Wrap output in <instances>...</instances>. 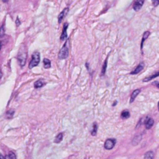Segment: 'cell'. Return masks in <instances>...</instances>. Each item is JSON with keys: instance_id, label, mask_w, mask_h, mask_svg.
Returning <instances> with one entry per match:
<instances>
[{"instance_id": "d4e9b609", "label": "cell", "mask_w": 159, "mask_h": 159, "mask_svg": "<svg viewBox=\"0 0 159 159\" xmlns=\"http://www.w3.org/2000/svg\"><path fill=\"white\" fill-rule=\"evenodd\" d=\"M0 159H4V158H3V156L1 155V154H0Z\"/></svg>"}, {"instance_id": "9c48e42d", "label": "cell", "mask_w": 159, "mask_h": 159, "mask_svg": "<svg viewBox=\"0 0 159 159\" xmlns=\"http://www.w3.org/2000/svg\"><path fill=\"white\" fill-rule=\"evenodd\" d=\"M143 67H144V65H143V63H140V65H138V66L137 67V68H135V69L133 70V71H132V72L130 73V75H137L138 74L139 72H140V71H142V70L143 69Z\"/></svg>"}, {"instance_id": "d6986e66", "label": "cell", "mask_w": 159, "mask_h": 159, "mask_svg": "<svg viewBox=\"0 0 159 159\" xmlns=\"http://www.w3.org/2000/svg\"><path fill=\"white\" fill-rule=\"evenodd\" d=\"M157 76H159V72L155 73V74H154V75H153L150 76V77L146 78V79H143V82H148V81H149V80H151V79H154V78L157 77Z\"/></svg>"}, {"instance_id": "3957f363", "label": "cell", "mask_w": 159, "mask_h": 159, "mask_svg": "<svg viewBox=\"0 0 159 159\" xmlns=\"http://www.w3.org/2000/svg\"><path fill=\"white\" fill-rule=\"evenodd\" d=\"M69 55V40H67L64 43L63 47L61 48L59 53V59H65Z\"/></svg>"}, {"instance_id": "277c9868", "label": "cell", "mask_w": 159, "mask_h": 159, "mask_svg": "<svg viewBox=\"0 0 159 159\" xmlns=\"http://www.w3.org/2000/svg\"><path fill=\"white\" fill-rule=\"evenodd\" d=\"M115 139H108L106 140L105 143H104V148L107 149V150H111V149H112L114 148V146H115Z\"/></svg>"}, {"instance_id": "8fae6325", "label": "cell", "mask_w": 159, "mask_h": 159, "mask_svg": "<svg viewBox=\"0 0 159 159\" xmlns=\"http://www.w3.org/2000/svg\"><path fill=\"white\" fill-rule=\"evenodd\" d=\"M62 139H63V134L60 133L55 137L54 141H55V143H56V144H59V143H60L61 141H62Z\"/></svg>"}, {"instance_id": "ac0fdd59", "label": "cell", "mask_w": 159, "mask_h": 159, "mask_svg": "<svg viewBox=\"0 0 159 159\" xmlns=\"http://www.w3.org/2000/svg\"><path fill=\"white\" fill-rule=\"evenodd\" d=\"M97 130H98V124H97V123H94L93 129H92L91 131V135L95 136V135L97 134Z\"/></svg>"}, {"instance_id": "8992f818", "label": "cell", "mask_w": 159, "mask_h": 159, "mask_svg": "<svg viewBox=\"0 0 159 159\" xmlns=\"http://www.w3.org/2000/svg\"><path fill=\"white\" fill-rule=\"evenodd\" d=\"M69 24L67 23H64L63 25V30H62V33L61 34V37H60V40H64L65 39L67 38V33H66V30L68 28Z\"/></svg>"}, {"instance_id": "5b68a950", "label": "cell", "mask_w": 159, "mask_h": 159, "mask_svg": "<svg viewBox=\"0 0 159 159\" xmlns=\"http://www.w3.org/2000/svg\"><path fill=\"white\" fill-rule=\"evenodd\" d=\"M68 12H69V8H65V9L60 12V14L59 15V17H58V21H59V23H60L62 21V20L65 18V16L67 15Z\"/></svg>"}, {"instance_id": "484cf974", "label": "cell", "mask_w": 159, "mask_h": 159, "mask_svg": "<svg viewBox=\"0 0 159 159\" xmlns=\"http://www.w3.org/2000/svg\"><path fill=\"white\" fill-rule=\"evenodd\" d=\"M157 108H158V110H159V102H158V103H157Z\"/></svg>"}, {"instance_id": "4316f807", "label": "cell", "mask_w": 159, "mask_h": 159, "mask_svg": "<svg viewBox=\"0 0 159 159\" xmlns=\"http://www.w3.org/2000/svg\"><path fill=\"white\" fill-rule=\"evenodd\" d=\"M1 47H2V45H1V43H0V50H1Z\"/></svg>"}, {"instance_id": "603a6c76", "label": "cell", "mask_w": 159, "mask_h": 159, "mask_svg": "<svg viewBox=\"0 0 159 159\" xmlns=\"http://www.w3.org/2000/svg\"><path fill=\"white\" fill-rule=\"evenodd\" d=\"M19 25H20V22H19V19L17 18V26H19Z\"/></svg>"}, {"instance_id": "e0dca14e", "label": "cell", "mask_w": 159, "mask_h": 159, "mask_svg": "<svg viewBox=\"0 0 159 159\" xmlns=\"http://www.w3.org/2000/svg\"><path fill=\"white\" fill-rule=\"evenodd\" d=\"M5 159H17V157H16L15 153H13L12 152H9V154H8L7 155H6Z\"/></svg>"}, {"instance_id": "44dd1931", "label": "cell", "mask_w": 159, "mask_h": 159, "mask_svg": "<svg viewBox=\"0 0 159 159\" xmlns=\"http://www.w3.org/2000/svg\"><path fill=\"white\" fill-rule=\"evenodd\" d=\"M3 34H4V27H1L0 28V37H1V36H2Z\"/></svg>"}, {"instance_id": "cb8c5ba5", "label": "cell", "mask_w": 159, "mask_h": 159, "mask_svg": "<svg viewBox=\"0 0 159 159\" xmlns=\"http://www.w3.org/2000/svg\"><path fill=\"white\" fill-rule=\"evenodd\" d=\"M2 75V71H1V68H0V79H1Z\"/></svg>"}, {"instance_id": "2e32d148", "label": "cell", "mask_w": 159, "mask_h": 159, "mask_svg": "<svg viewBox=\"0 0 159 159\" xmlns=\"http://www.w3.org/2000/svg\"><path fill=\"white\" fill-rule=\"evenodd\" d=\"M154 158V152H147L144 155V159H153Z\"/></svg>"}, {"instance_id": "83f0119b", "label": "cell", "mask_w": 159, "mask_h": 159, "mask_svg": "<svg viewBox=\"0 0 159 159\" xmlns=\"http://www.w3.org/2000/svg\"><path fill=\"white\" fill-rule=\"evenodd\" d=\"M157 87H158V89H159V84H157Z\"/></svg>"}, {"instance_id": "ba28073f", "label": "cell", "mask_w": 159, "mask_h": 159, "mask_svg": "<svg viewBox=\"0 0 159 159\" xmlns=\"http://www.w3.org/2000/svg\"><path fill=\"white\" fill-rule=\"evenodd\" d=\"M143 0H138V1L135 2V3H134L133 5V9L135 11H139L140 9H141L142 6H143Z\"/></svg>"}, {"instance_id": "4fadbf2b", "label": "cell", "mask_w": 159, "mask_h": 159, "mask_svg": "<svg viewBox=\"0 0 159 159\" xmlns=\"http://www.w3.org/2000/svg\"><path fill=\"white\" fill-rule=\"evenodd\" d=\"M43 64H44V68H45V69H48V68L51 67V61H50L47 58L44 59Z\"/></svg>"}, {"instance_id": "7402d4cb", "label": "cell", "mask_w": 159, "mask_h": 159, "mask_svg": "<svg viewBox=\"0 0 159 159\" xmlns=\"http://www.w3.org/2000/svg\"><path fill=\"white\" fill-rule=\"evenodd\" d=\"M152 4L154 5V6H157L159 4V1H152Z\"/></svg>"}, {"instance_id": "6da1fadb", "label": "cell", "mask_w": 159, "mask_h": 159, "mask_svg": "<svg viewBox=\"0 0 159 159\" xmlns=\"http://www.w3.org/2000/svg\"><path fill=\"white\" fill-rule=\"evenodd\" d=\"M26 56H27V51H26V49L24 48V46H22L18 54V61L21 67H23V65H25V63H26Z\"/></svg>"}, {"instance_id": "52a82bcc", "label": "cell", "mask_w": 159, "mask_h": 159, "mask_svg": "<svg viewBox=\"0 0 159 159\" xmlns=\"http://www.w3.org/2000/svg\"><path fill=\"white\" fill-rule=\"evenodd\" d=\"M153 125H154V120L152 118H147L146 121H145V127H146V129L149 130L153 127Z\"/></svg>"}, {"instance_id": "7a4b0ae2", "label": "cell", "mask_w": 159, "mask_h": 159, "mask_svg": "<svg viewBox=\"0 0 159 159\" xmlns=\"http://www.w3.org/2000/svg\"><path fill=\"white\" fill-rule=\"evenodd\" d=\"M40 54L38 51H34L32 54V59L29 64V68H33L34 67L37 66L40 62Z\"/></svg>"}, {"instance_id": "30bf717a", "label": "cell", "mask_w": 159, "mask_h": 159, "mask_svg": "<svg viewBox=\"0 0 159 159\" xmlns=\"http://www.w3.org/2000/svg\"><path fill=\"white\" fill-rule=\"evenodd\" d=\"M140 93V89H136L132 92L130 96V100H129V102H130V103H132V102L135 100V99L137 98V96H138Z\"/></svg>"}, {"instance_id": "ffe728a7", "label": "cell", "mask_w": 159, "mask_h": 159, "mask_svg": "<svg viewBox=\"0 0 159 159\" xmlns=\"http://www.w3.org/2000/svg\"><path fill=\"white\" fill-rule=\"evenodd\" d=\"M106 66H107V60L104 61V66H103V68H102V72H101V74H102V75H104V72H105L106 71Z\"/></svg>"}, {"instance_id": "5bb4252c", "label": "cell", "mask_w": 159, "mask_h": 159, "mask_svg": "<svg viewBox=\"0 0 159 159\" xmlns=\"http://www.w3.org/2000/svg\"><path fill=\"white\" fill-rule=\"evenodd\" d=\"M129 116H130V113H129V112L128 111V110H123V111L122 112L121 117L123 118V119H127V118L129 117Z\"/></svg>"}, {"instance_id": "7c38bea8", "label": "cell", "mask_w": 159, "mask_h": 159, "mask_svg": "<svg viewBox=\"0 0 159 159\" xmlns=\"http://www.w3.org/2000/svg\"><path fill=\"white\" fill-rule=\"evenodd\" d=\"M45 85V82H43L42 80H38V81H37V82H34V87H35V88H37V89L41 88V87Z\"/></svg>"}, {"instance_id": "9a60e30c", "label": "cell", "mask_w": 159, "mask_h": 159, "mask_svg": "<svg viewBox=\"0 0 159 159\" xmlns=\"http://www.w3.org/2000/svg\"><path fill=\"white\" fill-rule=\"evenodd\" d=\"M149 35H150L149 31H146V32H144V34H143V38H142V41H141V48H143V43H144L145 40L147 39V37H149Z\"/></svg>"}]
</instances>
